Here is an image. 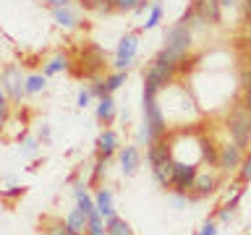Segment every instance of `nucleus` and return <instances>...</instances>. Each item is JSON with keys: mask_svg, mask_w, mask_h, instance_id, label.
<instances>
[{"mask_svg": "<svg viewBox=\"0 0 251 235\" xmlns=\"http://www.w3.org/2000/svg\"><path fill=\"white\" fill-rule=\"evenodd\" d=\"M160 94H149L144 92V97H141V115H144V120H141V144L149 146L154 144V141H160L165 136H170V128H168V115H165V110L160 105Z\"/></svg>", "mask_w": 251, "mask_h": 235, "instance_id": "f257e3e1", "label": "nucleus"}, {"mask_svg": "<svg viewBox=\"0 0 251 235\" xmlns=\"http://www.w3.org/2000/svg\"><path fill=\"white\" fill-rule=\"evenodd\" d=\"M165 50L173 52L176 58L183 60L188 52H191V47H194V29L191 26H186L183 21H176V24H170L168 31H165Z\"/></svg>", "mask_w": 251, "mask_h": 235, "instance_id": "f03ea898", "label": "nucleus"}, {"mask_svg": "<svg viewBox=\"0 0 251 235\" xmlns=\"http://www.w3.org/2000/svg\"><path fill=\"white\" fill-rule=\"evenodd\" d=\"M225 128L230 133V141H235L238 146H243L249 152V146H251V110L238 105L230 115H227Z\"/></svg>", "mask_w": 251, "mask_h": 235, "instance_id": "7ed1b4c3", "label": "nucleus"}, {"mask_svg": "<svg viewBox=\"0 0 251 235\" xmlns=\"http://www.w3.org/2000/svg\"><path fill=\"white\" fill-rule=\"evenodd\" d=\"M78 63H81V76L97 78L107 66V52L100 45H86L81 50V55H78Z\"/></svg>", "mask_w": 251, "mask_h": 235, "instance_id": "20e7f679", "label": "nucleus"}, {"mask_svg": "<svg viewBox=\"0 0 251 235\" xmlns=\"http://www.w3.org/2000/svg\"><path fill=\"white\" fill-rule=\"evenodd\" d=\"M173 162H176V160H173ZM196 175H199V164L176 162V172H173V186H170V191H173V193H180V196H191L194 183H196Z\"/></svg>", "mask_w": 251, "mask_h": 235, "instance_id": "39448f33", "label": "nucleus"}, {"mask_svg": "<svg viewBox=\"0 0 251 235\" xmlns=\"http://www.w3.org/2000/svg\"><path fill=\"white\" fill-rule=\"evenodd\" d=\"M136 52H139V31H128V34L121 37V42H118L113 68L115 70H128L133 66V60H136Z\"/></svg>", "mask_w": 251, "mask_h": 235, "instance_id": "423d86ee", "label": "nucleus"}, {"mask_svg": "<svg viewBox=\"0 0 251 235\" xmlns=\"http://www.w3.org/2000/svg\"><path fill=\"white\" fill-rule=\"evenodd\" d=\"M3 94L13 105H21L24 94H26V78H21V68L19 66H5L3 70Z\"/></svg>", "mask_w": 251, "mask_h": 235, "instance_id": "0eeeda50", "label": "nucleus"}, {"mask_svg": "<svg viewBox=\"0 0 251 235\" xmlns=\"http://www.w3.org/2000/svg\"><path fill=\"white\" fill-rule=\"evenodd\" d=\"M220 188V170L217 167H209V170H199L196 175V183H194V191L188 199L191 201H199V199H207V196H215Z\"/></svg>", "mask_w": 251, "mask_h": 235, "instance_id": "6e6552de", "label": "nucleus"}, {"mask_svg": "<svg viewBox=\"0 0 251 235\" xmlns=\"http://www.w3.org/2000/svg\"><path fill=\"white\" fill-rule=\"evenodd\" d=\"M243 157H246V149L238 146L235 141H225V144H220V160H217V170L220 172H238Z\"/></svg>", "mask_w": 251, "mask_h": 235, "instance_id": "1a4fd4ad", "label": "nucleus"}, {"mask_svg": "<svg viewBox=\"0 0 251 235\" xmlns=\"http://www.w3.org/2000/svg\"><path fill=\"white\" fill-rule=\"evenodd\" d=\"M191 5L204 26H217L223 21V5H220V0H194Z\"/></svg>", "mask_w": 251, "mask_h": 235, "instance_id": "9d476101", "label": "nucleus"}, {"mask_svg": "<svg viewBox=\"0 0 251 235\" xmlns=\"http://www.w3.org/2000/svg\"><path fill=\"white\" fill-rule=\"evenodd\" d=\"M97 149H94V157H102V160H113V157L121 152V139H118V133L113 128H105L97 136V144H94Z\"/></svg>", "mask_w": 251, "mask_h": 235, "instance_id": "9b49d317", "label": "nucleus"}, {"mask_svg": "<svg viewBox=\"0 0 251 235\" xmlns=\"http://www.w3.org/2000/svg\"><path fill=\"white\" fill-rule=\"evenodd\" d=\"M118 162H121V172L126 178H131V175H136L139 167H141V149L139 146H123L121 152H118Z\"/></svg>", "mask_w": 251, "mask_h": 235, "instance_id": "f8f14e48", "label": "nucleus"}, {"mask_svg": "<svg viewBox=\"0 0 251 235\" xmlns=\"http://www.w3.org/2000/svg\"><path fill=\"white\" fill-rule=\"evenodd\" d=\"M165 160H173L170 136H165V139H160V141H154V144L147 146V162H149V167H154V164H160Z\"/></svg>", "mask_w": 251, "mask_h": 235, "instance_id": "ddd939ff", "label": "nucleus"}, {"mask_svg": "<svg viewBox=\"0 0 251 235\" xmlns=\"http://www.w3.org/2000/svg\"><path fill=\"white\" fill-rule=\"evenodd\" d=\"M94 201H97V212L105 219L115 217V207H113V191H110L107 186H97V191H94Z\"/></svg>", "mask_w": 251, "mask_h": 235, "instance_id": "4468645a", "label": "nucleus"}, {"mask_svg": "<svg viewBox=\"0 0 251 235\" xmlns=\"http://www.w3.org/2000/svg\"><path fill=\"white\" fill-rule=\"evenodd\" d=\"M66 225H68L71 235H86V233H89V217H86L78 207L71 209L66 214Z\"/></svg>", "mask_w": 251, "mask_h": 235, "instance_id": "2eb2a0df", "label": "nucleus"}, {"mask_svg": "<svg viewBox=\"0 0 251 235\" xmlns=\"http://www.w3.org/2000/svg\"><path fill=\"white\" fill-rule=\"evenodd\" d=\"M173 172H176V162L165 160V162H160V164L152 167V178H154V183L160 188H170L173 186Z\"/></svg>", "mask_w": 251, "mask_h": 235, "instance_id": "dca6fc26", "label": "nucleus"}, {"mask_svg": "<svg viewBox=\"0 0 251 235\" xmlns=\"http://www.w3.org/2000/svg\"><path fill=\"white\" fill-rule=\"evenodd\" d=\"M113 118H115V99H113V94H107V97H102L97 102V120L102 125H110Z\"/></svg>", "mask_w": 251, "mask_h": 235, "instance_id": "f3484780", "label": "nucleus"}, {"mask_svg": "<svg viewBox=\"0 0 251 235\" xmlns=\"http://www.w3.org/2000/svg\"><path fill=\"white\" fill-rule=\"evenodd\" d=\"M68 68H71V58H68L66 52H58V55H52V58L45 63L42 73H45V76H55V73H60V70H68Z\"/></svg>", "mask_w": 251, "mask_h": 235, "instance_id": "a211bd4d", "label": "nucleus"}, {"mask_svg": "<svg viewBox=\"0 0 251 235\" xmlns=\"http://www.w3.org/2000/svg\"><path fill=\"white\" fill-rule=\"evenodd\" d=\"M52 19H55V24H58V26H63V29H76V26H78V16L71 11V5H68V8H55V11H52Z\"/></svg>", "mask_w": 251, "mask_h": 235, "instance_id": "6ab92c4d", "label": "nucleus"}, {"mask_svg": "<svg viewBox=\"0 0 251 235\" xmlns=\"http://www.w3.org/2000/svg\"><path fill=\"white\" fill-rule=\"evenodd\" d=\"M42 233L45 235H71L66 219H60V217H45L42 219Z\"/></svg>", "mask_w": 251, "mask_h": 235, "instance_id": "aec40b11", "label": "nucleus"}, {"mask_svg": "<svg viewBox=\"0 0 251 235\" xmlns=\"http://www.w3.org/2000/svg\"><path fill=\"white\" fill-rule=\"evenodd\" d=\"M107 162H110V160L94 157V162H92V172H89V180H86V183H89V186H105L102 180H105V175H107Z\"/></svg>", "mask_w": 251, "mask_h": 235, "instance_id": "412c9836", "label": "nucleus"}, {"mask_svg": "<svg viewBox=\"0 0 251 235\" xmlns=\"http://www.w3.org/2000/svg\"><path fill=\"white\" fill-rule=\"evenodd\" d=\"M160 21H162V3H160V0H152L147 21L141 24V31H152V29H157V26H160Z\"/></svg>", "mask_w": 251, "mask_h": 235, "instance_id": "4be33fe9", "label": "nucleus"}, {"mask_svg": "<svg viewBox=\"0 0 251 235\" xmlns=\"http://www.w3.org/2000/svg\"><path fill=\"white\" fill-rule=\"evenodd\" d=\"M105 227H107V235H133V227L126 222L123 217H110L105 219Z\"/></svg>", "mask_w": 251, "mask_h": 235, "instance_id": "5701e85b", "label": "nucleus"}, {"mask_svg": "<svg viewBox=\"0 0 251 235\" xmlns=\"http://www.w3.org/2000/svg\"><path fill=\"white\" fill-rule=\"evenodd\" d=\"M45 89H47V76L45 73L26 76V94H42Z\"/></svg>", "mask_w": 251, "mask_h": 235, "instance_id": "b1692460", "label": "nucleus"}, {"mask_svg": "<svg viewBox=\"0 0 251 235\" xmlns=\"http://www.w3.org/2000/svg\"><path fill=\"white\" fill-rule=\"evenodd\" d=\"M126 81H128V70H115V73L105 76V84H107V92H110V94L118 92Z\"/></svg>", "mask_w": 251, "mask_h": 235, "instance_id": "393cba45", "label": "nucleus"}, {"mask_svg": "<svg viewBox=\"0 0 251 235\" xmlns=\"http://www.w3.org/2000/svg\"><path fill=\"white\" fill-rule=\"evenodd\" d=\"M147 5H152L149 0H113L115 11H144Z\"/></svg>", "mask_w": 251, "mask_h": 235, "instance_id": "a878e982", "label": "nucleus"}, {"mask_svg": "<svg viewBox=\"0 0 251 235\" xmlns=\"http://www.w3.org/2000/svg\"><path fill=\"white\" fill-rule=\"evenodd\" d=\"M235 180H238L241 186L251 183V152H246V157H243L241 167H238V172H235Z\"/></svg>", "mask_w": 251, "mask_h": 235, "instance_id": "bb28decb", "label": "nucleus"}, {"mask_svg": "<svg viewBox=\"0 0 251 235\" xmlns=\"http://www.w3.org/2000/svg\"><path fill=\"white\" fill-rule=\"evenodd\" d=\"M21 154L24 157H37L39 154V139H24L21 141Z\"/></svg>", "mask_w": 251, "mask_h": 235, "instance_id": "cd10ccee", "label": "nucleus"}, {"mask_svg": "<svg viewBox=\"0 0 251 235\" xmlns=\"http://www.w3.org/2000/svg\"><path fill=\"white\" fill-rule=\"evenodd\" d=\"M89 89H92V94L97 99H102V97H107V84H105V78H92V84H89Z\"/></svg>", "mask_w": 251, "mask_h": 235, "instance_id": "c85d7f7f", "label": "nucleus"}, {"mask_svg": "<svg viewBox=\"0 0 251 235\" xmlns=\"http://www.w3.org/2000/svg\"><path fill=\"white\" fill-rule=\"evenodd\" d=\"M196 235H220V222L217 219H207V222L196 230Z\"/></svg>", "mask_w": 251, "mask_h": 235, "instance_id": "c756f323", "label": "nucleus"}, {"mask_svg": "<svg viewBox=\"0 0 251 235\" xmlns=\"http://www.w3.org/2000/svg\"><path fill=\"white\" fill-rule=\"evenodd\" d=\"M92 97H94V94H92V89H89V86H86V89H81V92H78V99H76V107H78V110L89 107Z\"/></svg>", "mask_w": 251, "mask_h": 235, "instance_id": "7c9ffc66", "label": "nucleus"}, {"mask_svg": "<svg viewBox=\"0 0 251 235\" xmlns=\"http://www.w3.org/2000/svg\"><path fill=\"white\" fill-rule=\"evenodd\" d=\"M220 5H223V11H235V8L243 11V0H220Z\"/></svg>", "mask_w": 251, "mask_h": 235, "instance_id": "2f4dec72", "label": "nucleus"}, {"mask_svg": "<svg viewBox=\"0 0 251 235\" xmlns=\"http://www.w3.org/2000/svg\"><path fill=\"white\" fill-rule=\"evenodd\" d=\"M24 191H26V188H19V186H8L5 188V191H3V196H5V199H13V196H24Z\"/></svg>", "mask_w": 251, "mask_h": 235, "instance_id": "473e14b6", "label": "nucleus"}, {"mask_svg": "<svg viewBox=\"0 0 251 235\" xmlns=\"http://www.w3.org/2000/svg\"><path fill=\"white\" fill-rule=\"evenodd\" d=\"M42 3L50 8V11H55V8H68L71 0H42Z\"/></svg>", "mask_w": 251, "mask_h": 235, "instance_id": "72a5a7b5", "label": "nucleus"}, {"mask_svg": "<svg viewBox=\"0 0 251 235\" xmlns=\"http://www.w3.org/2000/svg\"><path fill=\"white\" fill-rule=\"evenodd\" d=\"M39 141H45V144H47V141H50V125H42V128H39Z\"/></svg>", "mask_w": 251, "mask_h": 235, "instance_id": "f704fd0d", "label": "nucleus"}, {"mask_svg": "<svg viewBox=\"0 0 251 235\" xmlns=\"http://www.w3.org/2000/svg\"><path fill=\"white\" fill-rule=\"evenodd\" d=\"M243 21H251V0H243Z\"/></svg>", "mask_w": 251, "mask_h": 235, "instance_id": "c9c22d12", "label": "nucleus"}, {"mask_svg": "<svg viewBox=\"0 0 251 235\" xmlns=\"http://www.w3.org/2000/svg\"><path fill=\"white\" fill-rule=\"evenodd\" d=\"M241 105L246 107V110H251V89H249V92H243V102H241Z\"/></svg>", "mask_w": 251, "mask_h": 235, "instance_id": "e433bc0d", "label": "nucleus"}, {"mask_svg": "<svg viewBox=\"0 0 251 235\" xmlns=\"http://www.w3.org/2000/svg\"><path fill=\"white\" fill-rule=\"evenodd\" d=\"M78 3L86 5V8H94V5H97V0H78Z\"/></svg>", "mask_w": 251, "mask_h": 235, "instance_id": "4c0bfd02", "label": "nucleus"}, {"mask_svg": "<svg viewBox=\"0 0 251 235\" xmlns=\"http://www.w3.org/2000/svg\"><path fill=\"white\" fill-rule=\"evenodd\" d=\"M246 63H249V66H251V52H249V58H246Z\"/></svg>", "mask_w": 251, "mask_h": 235, "instance_id": "58836bf2", "label": "nucleus"}, {"mask_svg": "<svg viewBox=\"0 0 251 235\" xmlns=\"http://www.w3.org/2000/svg\"><path fill=\"white\" fill-rule=\"evenodd\" d=\"M246 24H249V37H251V21H246Z\"/></svg>", "mask_w": 251, "mask_h": 235, "instance_id": "ea45409f", "label": "nucleus"}]
</instances>
